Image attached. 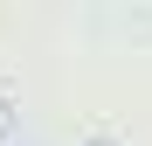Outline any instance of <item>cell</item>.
I'll use <instances>...</instances> for the list:
<instances>
[{"instance_id":"1","label":"cell","mask_w":152,"mask_h":146,"mask_svg":"<svg viewBox=\"0 0 152 146\" xmlns=\"http://www.w3.org/2000/svg\"><path fill=\"white\" fill-rule=\"evenodd\" d=\"M7 125H14V111H7V104H0V139H7Z\"/></svg>"},{"instance_id":"2","label":"cell","mask_w":152,"mask_h":146,"mask_svg":"<svg viewBox=\"0 0 152 146\" xmlns=\"http://www.w3.org/2000/svg\"><path fill=\"white\" fill-rule=\"evenodd\" d=\"M90 146H111V139H90Z\"/></svg>"}]
</instances>
